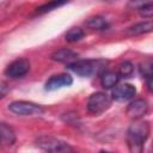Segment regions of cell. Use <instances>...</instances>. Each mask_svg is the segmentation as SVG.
Listing matches in <instances>:
<instances>
[{
    "label": "cell",
    "instance_id": "2",
    "mask_svg": "<svg viewBox=\"0 0 153 153\" xmlns=\"http://www.w3.org/2000/svg\"><path fill=\"white\" fill-rule=\"evenodd\" d=\"M105 60H76L69 63L67 67L73 73L80 76H92L94 74H100L105 69L106 66Z\"/></svg>",
    "mask_w": 153,
    "mask_h": 153
},
{
    "label": "cell",
    "instance_id": "3",
    "mask_svg": "<svg viewBox=\"0 0 153 153\" xmlns=\"http://www.w3.org/2000/svg\"><path fill=\"white\" fill-rule=\"evenodd\" d=\"M36 143L41 149L45 151L47 153H74V149L69 143L54 136H39L36 140Z\"/></svg>",
    "mask_w": 153,
    "mask_h": 153
},
{
    "label": "cell",
    "instance_id": "11",
    "mask_svg": "<svg viewBox=\"0 0 153 153\" xmlns=\"http://www.w3.org/2000/svg\"><path fill=\"white\" fill-rule=\"evenodd\" d=\"M16 142V133L11 126L0 122V145L12 146Z\"/></svg>",
    "mask_w": 153,
    "mask_h": 153
},
{
    "label": "cell",
    "instance_id": "15",
    "mask_svg": "<svg viewBox=\"0 0 153 153\" xmlns=\"http://www.w3.org/2000/svg\"><path fill=\"white\" fill-rule=\"evenodd\" d=\"M84 31H82V29H80V27H72V29H69L67 32H66V41L67 42H69V43H74V42H78V41H80L82 37H84Z\"/></svg>",
    "mask_w": 153,
    "mask_h": 153
},
{
    "label": "cell",
    "instance_id": "7",
    "mask_svg": "<svg viewBox=\"0 0 153 153\" xmlns=\"http://www.w3.org/2000/svg\"><path fill=\"white\" fill-rule=\"evenodd\" d=\"M148 112V103L145 99H135L127 106V115L133 120H140Z\"/></svg>",
    "mask_w": 153,
    "mask_h": 153
},
{
    "label": "cell",
    "instance_id": "6",
    "mask_svg": "<svg viewBox=\"0 0 153 153\" xmlns=\"http://www.w3.org/2000/svg\"><path fill=\"white\" fill-rule=\"evenodd\" d=\"M30 71V62L26 59H17L12 61L5 69V74L8 78L17 79V78H23L24 75L27 74Z\"/></svg>",
    "mask_w": 153,
    "mask_h": 153
},
{
    "label": "cell",
    "instance_id": "8",
    "mask_svg": "<svg viewBox=\"0 0 153 153\" xmlns=\"http://www.w3.org/2000/svg\"><path fill=\"white\" fill-rule=\"evenodd\" d=\"M72 84H73V78L69 74L61 73V74H56V75H53L51 78H49L48 81L45 82L44 88L47 91H55L61 87L71 86Z\"/></svg>",
    "mask_w": 153,
    "mask_h": 153
},
{
    "label": "cell",
    "instance_id": "13",
    "mask_svg": "<svg viewBox=\"0 0 153 153\" xmlns=\"http://www.w3.org/2000/svg\"><path fill=\"white\" fill-rule=\"evenodd\" d=\"M118 80H120L118 74L116 72H112V71L103 72L102 76H100V84L104 88H112L114 86L117 85Z\"/></svg>",
    "mask_w": 153,
    "mask_h": 153
},
{
    "label": "cell",
    "instance_id": "12",
    "mask_svg": "<svg viewBox=\"0 0 153 153\" xmlns=\"http://www.w3.org/2000/svg\"><path fill=\"white\" fill-rule=\"evenodd\" d=\"M152 29H153L152 22L147 20V22H141V23H137V24L128 27L127 29V33L129 36H139V35H143V33L151 32Z\"/></svg>",
    "mask_w": 153,
    "mask_h": 153
},
{
    "label": "cell",
    "instance_id": "14",
    "mask_svg": "<svg viewBox=\"0 0 153 153\" xmlns=\"http://www.w3.org/2000/svg\"><path fill=\"white\" fill-rule=\"evenodd\" d=\"M86 26L91 30H97V31H100V30H105L108 27V22L100 17V16H94V17H91L88 18L86 22H85Z\"/></svg>",
    "mask_w": 153,
    "mask_h": 153
},
{
    "label": "cell",
    "instance_id": "17",
    "mask_svg": "<svg viewBox=\"0 0 153 153\" xmlns=\"http://www.w3.org/2000/svg\"><path fill=\"white\" fill-rule=\"evenodd\" d=\"M66 2L65 1H50V2H47L42 6H39L37 10H36V13L38 14H43V13H47V12H50L55 8H57L59 6H62L65 5Z\"/></svg>",
    "mask_w": 153,
    "mask_h": 153
},
{
    "label": "cell",
    "instance_id": "19",
    "mask_svg": "<svg viewBox=\"0 0 153 153\" xmlns=\"http://www.w3.org/2000/svg\"><path fill=\"white\" fill-rule=\"evenodd\" d=\"M8 91H10V87H8L7 82L0 80V99L5 98L7 96V93H8Z\"/></svg>",
    "mask_w": 153,
    "mask_h": 153
},
{
    "label": "cell",
    "instance_id": "18",
    "mask_svg": "<svg viewBox=\"0 0 153 153\" xmlns=\"http://www.w3.org/2000/svg\"><path fill=\"white\" fill-rule=\"evenodd\" d=\"M137 10H139L140 16H142V17H145V18H151V17L153 16V5H152V2L143 4V5L140 6Z\"/></svg>",
    "mask_w": 153,
    "mask_h": 153
},
{
    "label": "cell",
    "instance_id": "20",
    "mask_svg": "<svg viewBox=\"0 0 153 153\" xmlns=\"http://www.w3.org/2000/svg\"><path fill=\"white\" fill-rule=\"evenodd\" d=\"M99 153H111V152H108V151H100Z\"/></svg>",
    "mask_w": 153,
    "mask_h": 153
},
{
    "label": "cell",
    "instance_id": "10",
    "mask_svg": "<svg viewBox=\"0 0 153 153\" xmlns=\"http://www.w3.org/2000/svg\"><path fill=\"white\" fill-rule=\"evenodd\" d=\"M76 57H78V54L71 49H67V48L57 49L56 51H54L51 54V60L57 61V62H62V63H67V65L76 61Z\"/></svg>",
    "mask_w": 153,
    "mask_h": 153
},
{
    "label": "cell",
    "instance_id": "1",
    "mask_svg": "<svg viewBox=\"0 0 153 153\" xmlns=\"http://www.w3.org/2000/svg\"><path fill=\"white\" fill-rule=\"evenodd\" d=\"M151 133V126L147 121H137L133 123L127 131V142L131 153H141L146 140Z\"/></svg>",
    "mask_w": 153,
    "mask_h": 153
},
{
    "label": "cell",
    "instance_id": "4",
    "mask_svg": "<svg viewBox=\"0 0 153 153\" xmlns=\"http://www.w3.org/2000/svg\"><path fill=\"white\" fill-rule=\"evenodd\" d=\"M112 103V98L105 92H94L92 93L86 103L87 111L92 115H100L105 112Z\"/></svg>",
    "mask_w": 153,
    "mask_h": 153
},
{
    "label": "cell",
    "instance_id": "5",
    "mask_svg": "<svg viewBox=\"0 0 153 153\" xmlns=\"http://www.w3.org/2000/svg\"><path fill=\"white\" fill-rule=\"evenodd\" d=\"M8 110L16 115L19 116H32V115H41L43 114L44 109L32 102H26V100H16L12 102L8 105Z\"/></svg>",
    "mask_w": 153,
    "mask_h": 153
},
{
    "label": "cell",
    "instance_id": "9",
    "mask_svg": "<svg viewBox=\"0 0 153 153\" xmlns=\"http://www.w3.org/2000/svg\"><path fill=\"white\" fill-rule=\"evenodd\" d=\"M136 94V88L131 84H122L114 88L112 91V99L118 102H124L128 99H131Z\"/></svg>",
    "mask_w": 153,
    "mask_h": 153
},
{
    "label": "cell",
    "instance_id": "16",
    "mask_svg": "<svg viewBox=\"0 0 153 153\" xmlns=\"http://www.w3.org/2000/svg\"><path fill=\"white\" fill-rule=\"evenodd\" d=\"M134 72V66L131 62L129 61H124L122 63H120L118 66V76H122V78H129Z\"/></svg>",
    "mask_w": 153,
    "mask_h": 153
}]
</instances>
